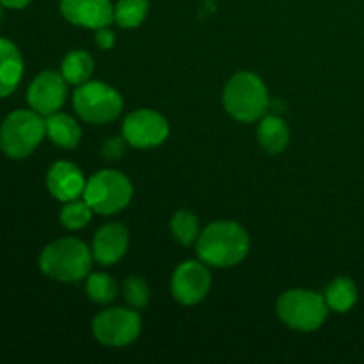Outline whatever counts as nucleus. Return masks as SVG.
<instances>
[{"instance_id": "412c9836", "label": "nucleus", "mask_w": 364, "mask_h": 364, "mask_svg": "<svg viewBox=\"0 0 364 364\" xmlns=\"http://www.w3.org/2000/svg\"><path fill=\"white\" fill-rule=\"evenodd\" d=\"M85 290H87L89 299L95 301L96 304H109L117 297V283L109 274L103 272L89 276Z\"/></svg>"}, {"instance_id": "423d86ee", "label": "nucleus", "mask_w": 364, "mask_h": 364, "mask_svg": "<svg viewBox=\"0 0 364 364\" xmlns=\"http://www.w3.org/2000/svg\"><path fill=\"white\" fill-rule=\"evenodd\" d=\"M327 306L326 297L309 290H288L277 301V315L281 322L302 333L315 331L326 322Z\"/></svg>"}, {"instance_id": "f03ea898", "label": "nucleus", "mask_w": 364, "mask_h": 364, "mask_svg": "<svg viewBox=\"0 0 364 364\" xmlns=\"http://www.w3.org/2000/svg\"><path fill=\"white\" fill-rule=\"evenodd\" d=\"M92 252L77 238H60L46 245L39 256V269L50 279L75 283L84 279L91 270Z\"/></svg>"}, {"instance_id": "f8f14e48", "label": "nucleus", "mask_w": 364, "mask_h": 364, "mask_svg": "<svg viewBox=\"0 0 364 364\" xmlns=\"http://www.w3.org/2000/svg\"><path fill=\"white\" fill-rule=\"evenodd\" d=\"M60 13L77 27L98 31L114 21V6L110 0H63Z\"/></svg>"}, {"instance_id": "f3484780", "label": "nucleus", "mask_w": 364, "mask_h": 364, "mask_svg": "<svg viewBox=\"0 0 364 364\" xmlns=\"http://www.w3.org/2000/svg\"><path fill=\"white\" fill-rule=\"evenodd\" d=\"M258 142L267 153H283L290 142V130L277 116H265L258 127Z\"/></svg>"}, {"instance_id": "aec40b11", "label": "nucleus", "mask_w": 364, "mask_h": 364, "mask_svg": "<svg viewBox=\"0 0 364 364\" xmlns=\"http://www.w3.org/2000/svg\"><path fill=\"white\" fill-rule=\"evenodd\" d=\"M148 11V0H117L114 6V21L123 28H135L146 20Z\"/></svg>"}, {"instance_id": "5701e85b", "label": "nucleus", "mask_w": 364, "mask_h": 364, "mask_svg": "<svg viewBox=\"0 0 364 364\" xmlns=\"http://www.w3.org/2000/svg\"><path fill=\"white\" fill-rule=\"evenodd\" d=\"M92 208L84 201H78V199H73V201H68L66 205L60 210V223L66 230H82L85 224L91 220Z\"/></svg>"}, {"instance_id": "4468645a", "label": "nucleus", "mask_w": 364, "mask_h": 364, "mask_svg": "<svg viewBox=\"0 0 364 364\" xmlns=\"http://www.w3.org/2000/svg\"><path fill=\"white\" fill-rule=\"evenodd\" d=\"M128 249V230L119 223H109L96 231L92 238V258L102 265H114Z\"/></svg>"}, {"instance_id": "f257e3e1", "label": "nucleus", "mask_w": 364, "mask_h": 364, "mask_svg": "<svg viewBox=\"0 0 364 364\" xmlns=\"http://www.w3.org/2000/svg\"><path fill=\"white\" fill-rule=\"evenodd\" d=\"M249 252V237L240 224L233 220H217L205 228L198 238V256L212 267H233Z\"/></svg>"}, {"instance_id": "20e7f679", "label": "nucleus", "mask_w": 364, "mask_h": 364, "mask_svg": "<svg viewBox=\"0 0 364 364\" xmlns=\"http://www.w3.org/2000/svg\"><path fill=\"white\" fill-rule=\"evenodd\" d=\"M46 135L45 119L36 110H14L0 124V149L14 160L31 155Z\"/></svg>"}, {"instance_id": "6ab92c4d", "label": "nucleus", "mask_w": 364, "mask_h": 364, "mask_svg": "<svg viewBox=\"0 0 364 364\" xmlns=\"http://www.w3.org/2000/svg\"><path fill=\"white\" fill-rule=\"evenodd\" d=\"M358 301V288L348 277H336L326 290V302L329 309L336 313H345Z\"/></svg>"}, {"instance_id": "39448f33", "label": "nucleus", "mask_w": 364, "mask_h": 364, "mask_svg": "<svg viewBox=\"0 0 364 364\" xmlns=\"http://www.w3.org/2000/svg\"><path fill=\"white\" fill-rule=\"evenodd\" d=\"M134 196L130 180L119 171L105 169L92 174L85 183L84 199L92 212L100 215H112L127 208Z\"/></svg>"}, {"instance_id": "b1692460", "label": "nucleus", "mask_w": 364, "mask_h": 364, "mask_svg": "<svg viewBox=\"0 0 364 364\" xmlns=\"http://www.w3.org/2000/svg\"><path fill=\"white\" fill-rule=\"evenodd\" d=\"M123 295L128 306L134 309L148 308L149 302V288L144 279L141 277H128L123 284Z\"/></svg>"}, {"instance_id": "a878e982", "label": "nucleus", "mask_w": 364, "mask_h": 364, "mask_svg": "<svg viewBox=\"0 0 364 364\" xmlns=\"http://www.w3.org/2000/svg\"><path fill=\"white\" fill-rule=\"evenodd\" d=\"M95 41L102 50H110L116 45V36H114V32L109 27H102L96 31Z\"/></svg>"}, {"instance_id": "6e6552de", "label": "nucleus", "mask_w": 364, "mask_h": 364, "mask_svg": "<svg viewBox=\"0 0 364 364\" xmlns=\"http://www.w3.org/2000/svg\"><path fill=\"white\" fill-rule=\"evenodd\" d=\"M141 333V316L135 309L110 308L98 313L92 320V334L107 347H124L137 340Z\"/></svg>"}, {"instance_id": "4be33fe9", "label": "nucleus", "mask_w": 364, "mask_h": 364, "mask_svg": "<svg viewBox=\"0 0 364 364\" xmlns=\"http://www.w3.org/2000/svg\"><path fill=\"white\" fill-rule=\"evenodd\" d=\"M171 231L180 244L191 245L199 238V223L198 217L187 210H180L174 213L171 220Z\"/></svg>"}, {"instance_id": "dca6fc26", "label": "nucleus", "mask_w": 364, "mask_h": 364, "mask_svg": "<svg viewBox=\"0 0 364 364\" xmlns=\"http://www.w3.org/2000/svg\"><path fill=\"white\" fill-rule=\"evenodd\" d=\"M45 128L46 137H48L53 144L59 146V148L73 149L77 148L78 142H80V127H78L77 121H75L73 117L68 116V114L53 112L50 114V116H46Z\"/></svg>"}, {"instance_id": "2eb2a0df", "label": "nucleus", "mask_w": 364, "mask_h": 364, "mask_svg": "<svg viewBox=\"0 0 364 364\" xmlns=\"http://www.w3.org/2000/svg\"><path fill=\"white\" fill-rule=\"evenodd\" d=\"M23 77V57L13 41L0 38V98L13 95Z\"/></svg>"}, {"instance_id": "7ed1b4c3", "label": "nucleus", "mask_w": 364, "mask_h": 364, "mask_svg": "<svg viewBox=\"0 0 364 364\" xmlns=\"http://www.w3.org/2000/svg\"><path fill=\"white\" fill-rule=\"evenodd\" d=\"M224 109L231 117L244 123L262 119L269 107V91L262 78L249 71L233 75L223 95Z\"/></svg>"}, {"instance_id": "1a4fd4ad", "label": "nucleus", "mask_w": 364, "mask_h": 364, "mask_svg": "<svg viewBox=\"0 0 364 364\" xmlns=\"http://www.w3.org/2000/svg\"><path fill=\"white\" fill-rule=\"evenodd\" d=\"M169 135V123L162 114L149 109L134 110L123 123V137L134 148H155Z\"/></svg>"}, {"instance_id": "bb28decb", "label": "nucleus", "mask_w": 364, "mask_h": 364, "mask_svg": "<svg viewBox=\"0 0 364 364\" xmlns=\"http://www.w3.org/2000/svg\"><path fill=\"white\" fill-rule=\"evenodd\" d=\"M0 4L7 9H23L31 4V0H0Z\"/></svg>"}, {"instance_id": "9b49d317", "label": "nucleus", "mask_w": 364, "mask_h": 364, "mask_svg": "<svg viewBox=\"0 0 364 364\" xmlns=\"http://www.w3.org/2000/svg\"><path fill=\"white\" fill-rule=\"evenodd\" d=\"M210 284L212 277L206 265L201 262H185L174 270L171 291L180 304L194 306L206 297Z\"/></svg>"}, {"instance_id": "0eeeda50", "label": "nucleus", "mask_w": 364, "mask_h": 364, "mask_svg": "<svg viewBox=\"0 0 364 364\" xmlns=\"http://www.w3.org/2000/svg\"><path fill=\"white\" fill-rule=\"evenodd\" d=\"M73 107L78 116L92 124H103L116 119L123 110L119 92L103 82H85L73 95Z\"/></svg>"}, {"instance_id": "ddd939ff", "label": "nucleus", "mask_w": 364, "mask_h": 364, "mask_svg": "<svg viewBox=\"0 0 364 364\" xmlns=\"http://www.w3.org/2000/svg\"><path fill=\"white\" fill-rule=\"evenodd\" d=\"M85 183L87 180L84 178V173L75 164L66 162V160L55 162L46 173V187L50 194L63 203L73 201L84 196Z\"/></svg>"}, {"instance_id": "a211bd4d", "label": "nucleus", "mask_w": 364, "mask_h": 364, "mask_svg": "<svg viewBox=\"0 0 364 364\" xmlns=\"http://www.w3.org/2000/svg\"><path fill=\"white\" fill-rule=\"evenodd\" d=\"M92 70H95L92 57L84 50H73V52L64 57L60 75H63L68 84L82 85L91 78Z\"/></svg>"}, {"instance_id": "393cba45", "label": "nucleus", "mask_w": 364, "mask_h": 364, "mask_svg": "<svg viewBox=\"0 0 364 364\" xmlns=\"http://www.w3.org/2000/svg\"><path fill=\"white\" fill-rule=\"evenodd\" d=\"M124 144H127L124 137H112V139H109V141L103 142L102 155L105 156L107 160L121 159V156H123V153H124Z\"/></svg>"}, {"instance_id": "cd10ccee", "label": "nucleus", "mask_w": 364, "mask_h": 364, "mask_svg": "<svg viewBox=\"0 0 364 364\" xmlns=\"http://www.w3.org/2000/svg\"><path fill=\"white\" fill-rule=\"evenodd\" d=\"M2 7L4 6H2V4H0V20H2Z\"/></svg>"}, {"instance_id": "9d476101", "label": "nucleus", "mask_w": 364, "mask_h": 364, "mask_svg": "<svg viewBox=\"0 0 364 364\" xmlns=\"http://www.w3.org/2000/svg\"><path fill=\"white\" fill-rule=\"evenodd\" d=\"M68 96V82L57 71H43L27 89V103L41 116L59 112Z\"/></svg>"}]
</instances>
